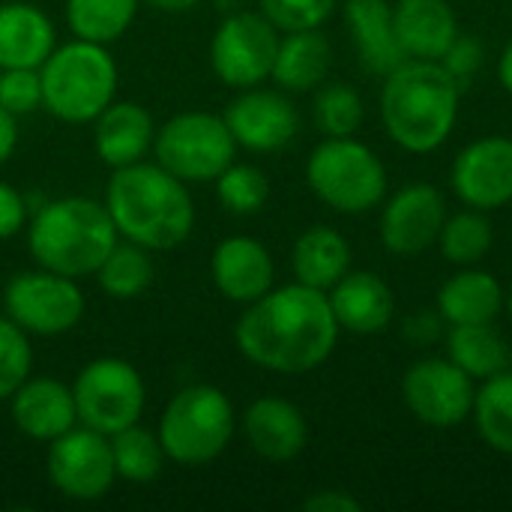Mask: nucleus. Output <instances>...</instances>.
Masks as SVG:
<instances>
[{
  "mask_svg": "<svg viewBox=\"0 0 512 512\" xmlns=\"http://www.w3.org/2000/svg\"><path fill=\"white\" fill-rule=\"evenodd\" d=\"M339 324L327 291L309 285L270 288L246 306L234 327L240 354L279 375H306L318 369L336 348Z\"/></svg>",
  "mask_w": 512,
  "mask_h": 512,
  "instance_id": "obj_1",
  "label": "nucleus"
},
{
  "mask_svg": "<svg viewBox=\"0 0 512 512\" xmlns=\"http://www.w3.org/2000/svg\"><path fill=\"white\" fill-rule=\"evenodd\" d=\"M105 210L120 240L147 252L183 246L195 228V201L189 183L165 171L159 162H135L114 168L105 186Z\"/></svg>",
  "mask_w": 512,
  "mask_h": 512,
  "instance_id": "obj_2",
  "label": "nucleus"
},
{
  "mask_svg": "<svg viewBox=\"0 0 512 512\" xmlns=\"http://www.w3.org/2000/svg\"><path fill=\"white\" fill-rule=\"evenodd\" d=\"M384 78L381 120L387 135L408 153L441 147L459 117V81L441 60H405Z\"/></svg>",
  "mask_w": 512,
  "mask_h": 512,
  "instance_id": "obj_3",
  "label": "nucleus"
},
{
  "mask_svg": "<svg viewBox=\"0 0 512 512\" xmlns=\"http://www.w3.org/2000/svg\"><path fill=\"white\" fill-rule=\"evenodd\" d=\"M120 240L105 204L87 195L54 198L27 222V249L42 270L87 279Z\"/></svg>",
  "mask_w": 512,
  "mask_h": 512,
  "instance_id": "obj_4",
  "label": "nucleus"
},
{
  "mask_svg": "<svg viewBox=\"0 0 512 512\" xmlns=\"http://www.w3.org/2000/svg\"><path fill=\"white\" fill-rule=\"evenodd\" d=\"M39 81L48 114L63 123H93L117 99L120 69L108 45L75 36L48 54L39 66Z\"/></svg>",
  "mask_w": 512,
  "mask_h": 512,
  "instance_id": "obj_5",
  "label": "nucleus"
},
{
  "mask_svg": "<svg viewBox=\"0 0 512 512\" xmlns=\"http://www.w3.org/2000/svg\"><path fill=\"white\" fill-rule=\"evenodd\" d=\"M234 432V405L213 384H192L174 393L156 429L168 462L180 468H204L216 462L234 441Z\"/></svg>",
  "mask_w": 512,
  "mask_h": 512,
  "instance_id": "obj_6",
  "label": "nucleus"
},
{
  "mask_svg": "<svg viewBox=\"0 0 512 512\" xmlns=\"http://www.w3.org/2000/svg\"><path fill=\"white\" fill-rule=\"evenodd\" d=\"M309 189L339 213H366L387 195L381 159L357 138H327L306 162Z\"/></svg>",
  "mask_w": 512,
  "mask_h": 512,
  "instance_id": "obj_7",
  "label": "nucleus"
},
{
  "mask_svg": "<svg viewBox=\"0 0 512 512\" xmlns=\"http://www.w3.org/2000/svg\"><path fill=\"white\" fill-rule=\"evenodd\" d=\"M156 162L183 183H213L237 156V141L225 117L210 111H183L165 120L153 138Z\"/></svg>",
  "mask_w": 512,
  "mask_h": 512,
  "instance_id": "obj_8",
  "label": "nucleus"
},
{
  "mask_svg": "<svg viewBox=\"0 0 512 512\" xmlns=\"http://www.w3.org/2000/svg\"><path fill=\"white\" fill-rule=\"evenodd\" d=\"M72 399L78 423L111 438L120 429L141 423L147 387L141 372L129 360L99 357L78 372L72 384Z\"/></svg>",
  "mask_w": 512,
  "mask_h": 512,
  "instance_id": "obj_9",
  "label": "nucleus"
},
{
  "mask_svg": "<svg viewBox=\"0 0 512 512\" xmlns=\"http://www.w3.org/2000/svg\"><path fill=\"white\" fill-rule=\"evenodd\" d=\"M3 309L27 336H63L84 318V294L78 279L39 267L6 282Z\"/></svg>",
  "mask_w": 512,
  "mask_h": 512,
  "instance_id": "obj_10",
  "label": "nucleus"
},
{
  "mask_svg": "<svg viewBox=\"0 0 512 512\" xmlns=\"http://www.w3.org/2000/svg\"><path fill=\"white\" fill-rule=\"evenodd\" d=\"M282 30L258 9L231 12L210 39V66L234 90L258 87L270 78Z\"/></svg>",
  "mask_w": 512,
  "mask_h": 512,
  "instance_id": "obj_11",
  "label": "nucleus"
},
{
  "mask_svg": "<svg viewBox=\"0 0 512 512\" xmlns=\"http://www.w3.org/2000/svg\"><path fill=\"white\" fill-rule=\"evenodd\" d=\"M45 468L51 486L63 498L78 504L105 498L117 483L111 438L87 426H72L60 438H54L48 444Z\"/></svg>",
  "mask_w": 512,
  "mask_h": 512,
  "instance_id": "obj_12",
  "label": "nucleus"
},
{
  "mask_svg": "<svg viewBox=\"0 0 512 512\" xmlns=\"http://www.w3.org/2000/svg\"><path fill=\"white\" fill-rule=\"evenodd\" d=\"M474 393V378H468L453 360H420L402 378L408 411L432 429L465 423L474 408Z\"/></svg>",
  "mask_w": 512,
  "mask_h": 512,
  "instance_id": "obj_13",
  "label": "nucleus"
},
{
  "mask_svg": "<svg viewBox=\"0 0 512 512\" xmlns=\"http://www.w3.org/2000/svg\"><path fill=\"white\" fill-rule=\"evenodd\" d=\"M225 123L237 141L252 153H276L288 147L300 132V114L285 93L249 87L225 108Z\"/></svg>",
  "mask_w": 512,
  "mask_h": 512,
  "instance_id": "obj_14",
  "label": "nucleus"
},
{
  "mask_svg": "<svg viewBox=\"0 0 512 512\" xmlns=\"http://www.w3.org/2000/svg\"><path fill=\"white\" fill-rule=\"evenodd\" d=\"M447 222L444 195L429 183H414L399 189L381 216V243L387 252L414 258L438 243V234Z\"/></svg>",
  "mask_w": 512,
  "mask_h": 512,
  "instance_id": "obj_15",
  "label": "nucleus"
},
{
  "mask_svg": "<svg viewBox=\"0 0 512 512\" xmlns=\"http://www.w3.org/2000/svg\"><path fill=\"white\" fill-rule=\"evenodd\" d=\"M453 189L474 210H501L512 201V138L489 135L468 144L453 162Z\"/></svg>",
  "mask_w": 512,
  "mask_h": 512,
  "instance_id": "obj_16",
  "label": "nucleus"
},
{
  "mask_svg": "<svg viewBox=\"0 0 512 512\" xmlns=\"http://www.w3.org/2000/svg\"><path fill=\"white\" fill-rule=\"evenodd\" d=\"M210 273H213V285L219 288V294L243 306L264 297L276 279V267H273L267 246L246 234L225 237L213 249Z\"/></svg>",
  "mask_w": 512,
  "mask_h": 512,
  "instance_id": "obj_17",
  "label": "nucleus"
},
{
  "mask_svg": "<svg viewBox=\"0 0 512 512\" xmlns=\"http://www.w3.org/2000/svg\"><path fill=\"white\" fill-rule=\"evenodd\" d=\"M9 417L24 438L51 444L54 438L78 426L72 387L57 378H27L9 396Z\"/></svg>",
  "mask_w": 512,
  "mask_h": 512,
  "instance_id": "obj_18",
  "label": "nucleus"
},
{
  "mask_svg": "<svg viewBox=\"0 0 512 512\" xmlns=\"http://www.w3.org/2000/svg\"><path fill=\"white\" fill-rule=\"evenodd\" d=\"M243 435L255 456L267 462H291L309 444V426L303 411L279 396L255 399L243 414Z\"/></svg>",
  "mask_w": 512,
  "mask_h": 512,
  "instance_id": "obj_19",
  "label": "nucleus"
},
{
  "mask_svg": "<svg viewBox=\"0 0 512 512\" xmlns=\"http://www.w3.org/2000/svg\"><path fill=\"white\" fill-rule=\"evenodd\" d=\"M156 123L150 111L132 99H114L93 120V147L108 168H126L144 162L153 150Z\"/></svg>",
  "mask_w": 512,
  "mask_h": 512,
  "instance_id": "obj_20",
  "label": "nucleus"
},
{
  "mask_svg": "<svg viewBox=\"0 0 512 512\" xmlns=\"http://www.w3.org/2000/svg\"><path fill=\"white\" fill-rule=\"evenodd\" d=\"M327 300H330L339 330H348L357 336H372V333L387 330L396 312V297L390 285L369 270H357V273L348 270L330 288Z\"/></svg>",
  "mask_w": 512,
  "mask_h": 512,
  "instance_id": "obj_21",
  "label": "nucleus"
},
{
  "mask_svg": "<svg viewBox=\"0 0 512 512\" xmlns=\"http://www.w3.org/2000/svg\"><path fill=\"white\" fill-rule=\"evenodd\" d=\"M57 48V30L36 3H0V69H39Z\"/></svg>",
  "mask_w": 512,
  "mask_h": 512,
  "instance_id": "obj_22",
  "label": "nucleus"
},
{
  "mask_svg": "<svg viewBox=\"0 0 512 512\" xmlns=\"http://www.w3.org/2000/svg\"><path fill=\"white\" fill-rule=\"evenodd\" d=\"M393 30L408 60H441L459 36L447 0H399L393 9Z\"/></svg>",
  "mask_w": 512,
  "mask_h": 512,
  "instance_id": "obj_23",
  "label": "nucleus"
},
{
  "mask_svg": "<svg viewBox=\"0 0 512 512\" xmlns=\"http://www.w3.org/2000/svg\"><path fill=\"white\" fill-rule=\"evenodd\" d=\"M345 21L354 33L360 63L369 72L387 75L408 60L399 39H396L393 6L387 0H348Z\"/></svg>",
  "mask_w": 512,
  "mask_h": 512,
  "instance_id": "obj_24",
  "label": "nucleus"
},
{
  "mask_svg": "<svg viewBox=\"0 0 512 512\" xmlns=\"http://www.w3.org/2000/svg\"><path fill=\"white\" fill-rule=\"evenodd\" d=\"M330 72V42L312 30H291L279 39L270 78L291 93L315 90Z\"/></svg>",
  "mask_w": 512,
  "mask_h": 512,
  "instance_id": "obj_25",
  "label": "nucleus"
},
{
  "mask_svg": "<svg viewBox=\"0 0 512 512\" xmlns=\"http://www.w3.org/2000/svg\"><path fill=\"white\" fill-rule=\"evenodd\" d=\"M291 267L300 285L330 291L351 267V246L336 228L315 225L297 237Z\"/></svg>",
  "mask_w": 512,
  "mask_h": 512,
  "instance_id": "obj_26",
  "label": "nucleus"
},
{
  "mask_svg": "<svg viewBox=\"0 0 512 512\" xmlns=\"http://www.w3.org/2000/svg\"><path fill=\"white\" fill-rule=\"evenodd\" d=\"M504 309V288L492 273L462 270L438 291V312L453 324H492Z\"/></svg>",
  "mask_w": 512,
  "mask_h": 512,
  "instance_id": "obj_27",
  "label": "nucleus"
},
{
  "mask_svg": "<svg viewBox=\"0 0 512 512\" xmlns=\"http://www.w3.org/2000/svg\"><path fill=\"white\" fill-rule=\"evenodd\" d=\"M447 354V360H453L474 381L512 369L510 345L492 324H453L447 333Z\"/></svg>",
  "mask_w": 512,
  "mask_h": 512,
  "instance_id": "obj_28",
  "label": "nucleus"
},
{
  "mask_svg": "<svg viewBox=\"0 0 512 512\" xmlns=\"http://www.w3.org/2000/svg\"><path fill=\"white\" fill-rule=\"evenodd\" d=\"M141 0H66V24L78 39L111 45L135 21Z\"/></svg>",
  "mask_w": 512,
  "mask_h": 512,
  "instance_id": "obj_29",
  "label": "nucleus"
},
{
  "mask_svg": "<svg viewBox=\"0 0 512 512\" xmlns=\"http://www.w3.org/2000/svg\"><path fill=\"white\" fill-rule=\"evenodd\" d=\"M111 456H114L117 480H126L135 486L153 483L168 462L159 435L144 429L141 423L126 426L117 435H111Z\"/></svg>",
  "mask_w": 512,
  "mask_h": 512,
  "instance_id": "obj_30",
  "label": "nucleus"
},
{
  "mask_svg": "<svg viewBox=\"0 0 512 512\" xmlns=\"http://www.w3.org/2000/svg\"><path fill=\"white\" fill-rule=\"evenodd\" d=\"M99 288L114 300H135L153 285V258L144 246L117 240L96 270Z\"/></svg>",
  "mask_w": 512,
  "mask_h": 512,
  "instance_id": "obj_31",
  "label": "nucleus"
},
{
  "mask_svg": "<svg viewBox=\"0 0 512 512\" xmlns=\"http://www.w3.org/2000/svg\"><path fill=\"white\" fill-rule=\"evenodd\" d=\"M474 423L480 438L495 450L512 456V372H501L486 378L483 387L474 393Z\"/></svg>",
  "mask_w": 512,
  "mask_h": 512,
  "instance_id": "obj_32",
  "label": "nucleus"
},
{
  "mask_svg": "<svg viewBox=\"0 0 512 512\" xmlns=\"http://www.w3.org/2000/svg\"><path fill=\"white\" fill-rule=\"evenodd\" d=\"M492 240L495 234H492L489 219L483 216V210H474V207L447 219L438 234L441 255L459 267H471L480 258H486V252L492 249Z\"/></svg>",
  "mask_w": 512,
  "mask_h": 512,
  "instance_id": "obj_33",
  "label": "nucleus"
},
{
  "mask_svg": "<svg viewBox=\"0 0 512 512\" xmlns=\"http://www.w3.org/2000/svg\"><path fill=\"white\" fill-rule=\"evenodd\" d=\"M216 195L222 207L234 216H252L264 210L270 198V180L261 168L246 162H231L216 180Z\"/></svg>",
  "mask_w": 512,
  "mask_h": 512,
  "instance_id": "obj_34",
  "label": "nucleus"
},
{
  "mask_svg": "<svg viewBox=\"0 0 512 512\" xmlns=\"http://www.w3.org/2000/svg\"><path fill=\"white\" fill-rule=\"evenodd\" d=\"M315 123L327 138L354 135L363 123V99L348 84H327L315 96Z\"/></svg>",
  "mask_w": 512,
  "mask_h": 512,
  "instance_id": "obj_35",
  "label": "nucleus"
},
{
  "mask_svg": "<svg viewBox=\"0 0 512 512\" xmlns=\"http://www.w3.org/2000/svg\"><path fill=\"white\" fill-rule=\"evenodd\" d=\"M30 372L33 348L27 333L12 318H0V402H9V396L30 378Z\"/></svg>",
  "mask_w": 512,
  "mask_h": 512,
  "instance_id": "obj_36",
  "label": "nucleus"
},
{
  "mask_svg": "<svg viewBox=\"0 0 512 512\" xmlns=\"http://www.w3.org/2000/svg\"><path fill=\"white\" fill-rule=\"evenodd\" d=\"M258 9L282 33H291V30L321 27L336 9V0H258Z\"/></svg>",
  "mask_w": 512,
  "mask_h": 512,
  "instance_id": "obj_37",
  "label": "nucleus"
},
{
  "mask_svg": "<svg viewBox=\"0 0 512 512\" xmlns=\"http://www.w3.org/2000/svg\"><path fill=\"white\" fill-rule=\"evenodd\" d=\"M0 105L15 117H27L39 111L42 108L39 69H0Z\"/></svg>",
  "mask_w": 512,
  "mask_h": 512,
  "instance_id": "obj_38",
  "label": "nucleus"
},
{
  "mask_svg": "<svg viewBox=\"0 0 512 512\" xmlns=\"http://www.w3.org/2000/svg\"><path fill=\"white\" fill-rule=\"evenodd\" d=\"M441 63L459 81V87H465L477 75V69L483 63V48H480V42L474 36H456V42L447 48Z\"/></svg>",
  "mask_w": 512,
  "mask_h": 512,
  "instance_id": "obj_39",
  "label": "nucleus"
},
{
  "mask_svg": "<svg viewBox=\"0 0 512 512\" xmlns=\"http://www.w3.org/2000/svg\"><path fill=\"white\" fill-rule=\"evenodd\" d=\"M27 222H30V216H27L24 195L15 186L0 180V240L21 234L27 228Z\"/></svg>",
  "mask_w": 512,
  "mask_h": 512,
  "instance_id": "obj_40",
  "label": "nucleus"
},
{
  "mask_svg": "<svg viewBox=\"0 0 512 512\" xmlns=\"http://www.w3.org/2000/svg\"><path fill=\"white\" fill-rule=\"evenodd\" d=\"M306 512H363V504L345 489H321L303 501Z\"/></svg>",
  "mask_w": 512,
  "mask_h": 512,
  "instance_id": "obj_41",
  "label": "nucleus"
},
{
  "mask_svg": "<svg viewBox=\"0 0 512 512\" xmlns=\"http://www.w3.org/2000/svg\"><path fill=\"white\" fill-rule=\"evenodd\" d=\"M15 147H18V117L0 105V168L12 159Z\"/></svg>",
  "mask_w": 512,
  "mask_h": 512,
  "instance_id": "obj_42",
  "label": "nucleus"
},
{
  "mask_svg": "<svg viewBox=\"0 0 512 512\" xmlns=\"http://www.w3.org/2000/svg\"><path fill=\"white\" fill-rule=\"evenodd\" d=\"M147 6H153L156 12H168V15H183L192 12L201 0H144Z\"/></svg>",
  "mask_w": 512,
  "mask_h": 512,
  "instance_id": "obj_43",
  "label": "nucleus"
},
{
  "mask_svg": "<svg viewBox=\"0 0 512 512\" xmlns=\"http://www.w3.org/2000/svg\"><path fill=\"white\" fill-rule=\"evenodd\" d=\"M498 78H501L504 90L512 96V42L504 48V54L498 60Z\"/></svg>",
  "mask_w": 512,
  "mask_h": 512,
  "instance_id": "obj_44",
  "label": "nucleus"
},
{
  "mask_svg": "<svg viewBox=\"0 0 512 512\" xmlns=\"http://www.w3.org/2000/svg\"><path fill=\"white\" fill-rule=\"evenodd\" d=\"M504 309L510 312V318H512V285H510V291L504 294Z\"/></svg>",
  "mask_w": 512,
  "mask_h": 512,
  "instance_id": "obj_45",
  "label": "nucleus"
}]
</instances>
